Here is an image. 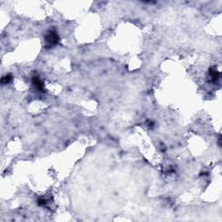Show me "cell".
Returning <instances> with one entry per match:
<instances>
[{"instance_id":"6da1fadb","label":"cell","mask_w":222,"mask_h":222,"mask_svg":"<svg viewBox=\"0 0 222 222\" xmlns=\"http://www.w3.org/2000/svg\"><path fill=\"white\" fill-rule=\"evenodd\" d=\"M59 42V36L54 30H50L45 36V43L49 47L55 46Z\"/></svg>"},{"instance_id":"7a4b0ae2","label":"cell","mask_w":222,"mask_h":222,"mask_svg":"<svg viewBox=\"0 0 222 222\" xmlns=\"http://www.w3.org/2000/svg\"><path fill=\"white\" fill-rule=\"evenodd\" d=\"M32 84H33L34 88L37 89L39 92H44L45 91V84L43 83V81H41V79L38 77L37 76H34L32 79H31Z\"/></svg>"},{"instance_id":"3957f363","label":"cell","mask_w":222,"mask_h":222,"mask_svg":"<svg viewBox=\"0 0 222 222\" xmlns=\"http://www.w3.org/2000/svg\"><path fill=\"white\" fill-rule=\"evenodd\" d=\"M209 74H210V77H211L212 81H213V83H215V82L220 78V77H221V73H220L218 70H216L214 68L210 69Z\"/></svg>"},{"instance_id":"277c9868","label":"cell","mask_w":222,"mask_h":222,"mask_svg":"<svg viewBox=\"0 0 222 222\" xmlns=\"http://www.w3.org/2000/svg\"><path fill=\"white\" fill-rule=\"evenodd\" d=\"M12 79V77H11V74H8V75H5L3 77L1 78V84L2 85H5V84H8Z\"/></svg>"},{"instance_id":"5b68a950","label":"cell","mask_w":222,"mask_h":222,"mask_svg":"<svg viewBox=\"0 0 222 222\" xmlns=\"http://www.w3.org/2000/svg\"><path fill=\"white\" fill-rule=\"evenodd\" d=\"M37 204L39 206H45L47 204V200H45L44 198H39L37 200Z\"/></svg>"}]
</instances>
